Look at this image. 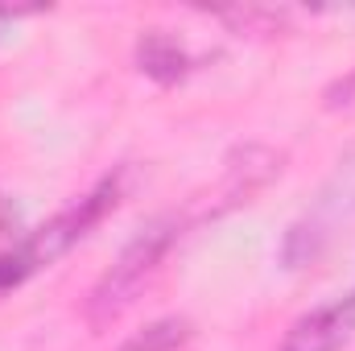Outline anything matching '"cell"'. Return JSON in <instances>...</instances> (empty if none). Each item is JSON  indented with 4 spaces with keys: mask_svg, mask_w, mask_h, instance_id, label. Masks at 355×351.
Listing matches in <instances>:
<instances>
[{
    "mask_svg": "<svg viewBox=\"0 0 355 351\" xmlns=\"http://www.w3.org/2000/svg\"><path fill=\"white\" fill-rule=\"evenodd\" d=\"M112 203H116V182H103V186H99L95 194H87L79 207H71V211H62L58 219H50L46 228H37L21 248L4 252V257H0V289L17 285L21 277H29V273L42 268V264L58 261L71 244H79V240L87 236V228L99 223V215H103Z\"/></svg>",
    "mask_w": 355,
    "mask_h": 351,
    "instance_id": "cell-1",
    "label": "cell"
},
{
    "mask_svg": "<svg viewBox=\"0 0 355 351\" xmlns=\"http://www.w3.org/2000/svg\"><path fill=\"white\" fill-rule=\"evenodd\" d=\"M174 236H178L174 223H149V228L116 257V264L99 277V285L91 289V298H87V318L91 323H112V318L141 293V285L157 273L162 257L170 252Z\"/></svg>",
    "mask_w": 355,
    "mask_h": 351,
    "instance_id": "cell-2",
    "label": "cell"
},
{
    "mask_svg": "<svg viewBox=\"0 0 355 351\" xmlns=\"http://www.w3.org/2000/svg\"><path fill=\"white\" fill-rule=\"evenodd\" d=\"M355 331V293L327 302L318 310H310L306 318L293 323V331L285 335L281 351H339Z\"/></svg>",
    "mask_w": 355,
    "mask_h": 351,
    "instance_id": "cell-3",
    "label": "cell"
},
{
    "mask_svg": "<svg viewBox=\"0 0 355 351\" xmlns=\"http://www.w3.org/2000/svg\"><path fill=\"white\" fill-rule=\"evenodd\" d=\"M182 62H186V54H182V46H178L174 37H166V33L153 29V33L141 42V67H145L149 75L174 79V75H182Z\"/></svg>",
    "mask_w": 355,
    "mask_h": 351,
    "instance_id": "cell-4",
    "label": "cell"
},
{
    "mask_svg": "<svg viewBox=\"0 0 355 351\" xmlns=\"http://www.w3.org/2000/svg\"><path fill=\"white\" fill-rule=\"evenodd\" d=\"M186 335H190L186 318H162V323H153L149 331L132 335L120 351H174L178 343H186Z\"/></svg>",
    "mask_w": 355,
    "mask_h": 351,
    "instance_id": "cell-5",
    "label": "cell"
},
{
    "mask_svg": "<svg viewBox=\"0 0 355 351\" xmlns=\"http://www.w3.org/2000/svg\"><path fill=\"white\" fill-rule=\"evenodd\" d=\"M12 223H17V207L0 194V232H4V228H12Z\"/></svg>",
    "mask_w": 355,
    "mask_h": 351,
    "instance_id": "cell-6",
    "label": "cell"
}]
</instances>
